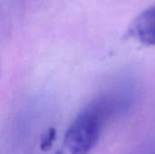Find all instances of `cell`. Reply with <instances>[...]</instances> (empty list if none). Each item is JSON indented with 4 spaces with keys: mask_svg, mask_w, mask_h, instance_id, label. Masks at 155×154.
Returning a JSON list of instances; mask_svg holds the SVG:
<instances>
[{
    "mask_svg": "<svg viewBox=\"0 0 155 154\" xmlns=\"http://www.w3.org/2000/svg\"><path fill=\"white\" fill-rule=\"evenodd\" d=\"M153 154H155V152H154V153H153Z\"/></svg>",
    "mask_w": 155,
    "mask_h": 154,
    "instance_id": "obj_4",
    "label": "cell"
},
{
    "mask_svg": "<svg viewBox=\"0 0 155 154\" xmlns=\"http://www.w3.org/2000/svg\"><path fill=\"white\" fill-rule=\"evenodd\" d=\"M128 35L144 45L155 46V5L134 18L128 29Z\"/></svg>",
    "mask_w": 155,
    "mask_h": 154,
    "instance_id": "obj_2",
    "label": "cell"
},
{
    "mask_svg": "<svg viewBox=\"0 0 155 154\" xmlns=\"http://www.w3.org/2000/svg\"><path fill=\"white\" fill-rule=\"evenodd\" d=\"M55 134L56 132L54 128H50L48 130V132L44 135L43 139L41 140V143H40V148L42 151H48L49 149H51L53 143L55 140Z\"/></svg>",
    "mask_w": 155,
    "mask_h": 154,
    "instance_id": "obj_3",
    "label": "cell"
},
{
    "mask_svg": "<svg viewBox=\"0 0 155 154\" xmlns=\"http://www.w3.org/2000/svg\"><path fill=\"white\" fill-rule=\"evenodd\" d=\"M138 86L134 79H124L94 99L74 119L64 136L71 154H89L106 124L124 116L134 106Z\"/></svg>",
    "mask_w": 155,
    "mask_h": 154,
    "instance_id": "obj_1",
    "label": "cell"
}]
</instances>
